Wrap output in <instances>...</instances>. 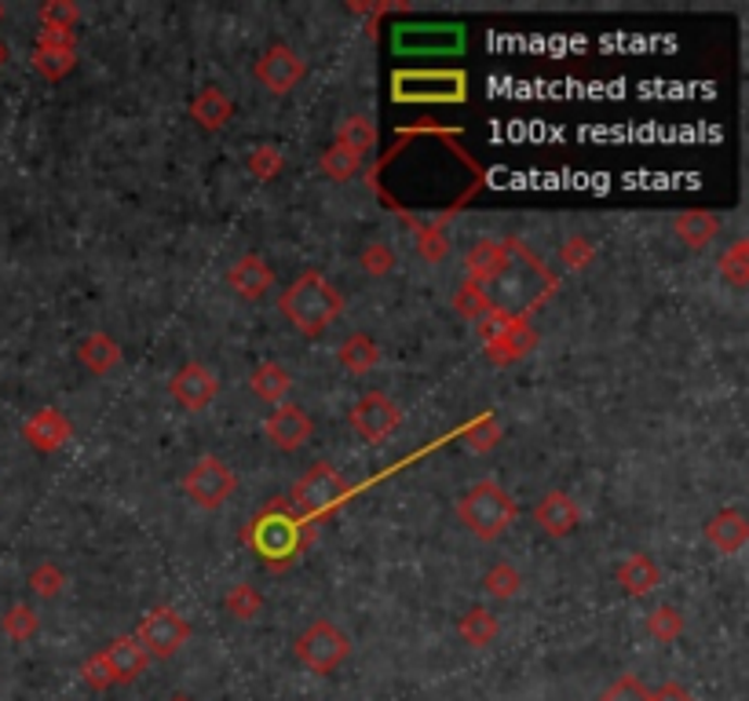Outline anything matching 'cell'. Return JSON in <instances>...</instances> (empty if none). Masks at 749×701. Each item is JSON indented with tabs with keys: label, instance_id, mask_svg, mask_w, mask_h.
Here are the masks:
<instances>
[{
	"label": "cell",
	"instance_id": "277c9868",
	"mask_svg": "<svg viewBox=\"0 0 749 701\" xmlns=\"http://www.w3.org/2000/svg\"><path fill=\"white\" fill-rule=\"evenodd\" d=\"M347 654H352V636L344 633L341 625H333V621L318 617L312 625L304 628V633L296 636L293 643V658L300 661V668H307V673H333V668H341Z\"/></svg>",
	"mask_w": 749,
	"mask_h": 701
},
{
	"label": "cell",
	"instance_id": "7c38bea8",
	"mask_svg": "<svg viewBox=\"0 0 749 701\" xmlns=\"http://www.w3.org/2000/svg\"><path fill=\"white\" fill-rule=\"evenodd\" d=\"M264 435H267V443L275 449H282V454H296V449H304L307 438L315 435V424L296 403H278L264 420Z\"/></svg>",
	"mask_w": 749,
	"mask_h": 701
},
{
	"label": "cell",
	"instance_id": "836d02e7",
	"mask_svg": "<svg viewBox=\"0 0 749 701\" xmlns=\"http://www.w3.org/2000/svg\"><path fill=\"white\" fill-rule=\"evenodd\" d=\"M454 310L461 318H468V322H479V318H486L491 315V296H486V289L483 285H475V282H465L454 289Z\"/></svg>",
	"mask_w": 749,
	"mask_h": 701
},
{
	"label": "cell",
	"instance_id": "30bf717a",
	"mask_svg": "<svg viewBox=\"0 0 749 701\" xmlns=\"http://www.w3.org/2000/svg\"><path fill=\"white\" fill-rule=\"evenodd\" d=\"M253 74L271 95H289L300 81H304V59H300L289 44H271L256 59Z\"/></svg>",
	"mask_w": 749,
	"mask_h": 701
},
{
	"label": "cell",
	"instance_id": "ba28073f",
	"mask_svg": "<svg viewBox=\"0 0 749 701\" xmlns=\"http://www.w3.org/2000/svg\"><path fill=\"white\" fill-rule=\"evenodd\" d=\"M136 639L150 658L165 661V658H176L179 650L191 643V625H187V617L176 607H154L139 621Z\"/></svg>",
	"mask_w": 749,
	"mask_h": 701
},
{
	"label": "cell",
	"instance_id": "2e32d148",
	"mask_svg": "<svg viewBox=\"0 0 749 701\" xmlns=\"http://www.w3.org/2000/svg\"><path fill=\"white\" fill-rule=\"evenodd\" d=\"M99 658H103V665L110 673V684H114V687L132 684V679L143 676L147 665H150V654L139 647L136 636H117L106 650H99Z\"/></svg>",
	"mask_w": 749,
	"mask_h": 701
},
{
	"label": "cell",
	"instance_id": "74e56055",
	"mask_svg": "<svg viewBox=\"0 0 749 701\" xmlns=\"http://www.w3.org/2000/svg\"><path fill=\"white\" fill-rule=\"evenodd\" d=\"M483 588L494 599H512V596H519V588H523V574H519L512 563H494L483 574Z\"/></svg>",
	"mask_w": 749,
	"mask_h": 701
},
{
	"label": "cell",
	"instance_id": "f1b7e54d",
	"mask_svg": "<svg viewBox=\"0 0 749 701\" xmlns=\"http://www.w3.org/2000/svg\"><path fill=\"white\" fill-rule=\"evenodd\" d=\"M318 168H322V176H329L333 183H347V179L358 176V168H363V157L352 154L347 146L333 143L322 150V157H318Z\"/></svg>",
	"mask_w": 749,
	"mask_h": 701
},
{
	"label": "cell",
	"instance_id": "1f68e13d",
	"mask_svg": "<svg viewBox=\"0 0 749 701\" xmlns=\"http://www.w3.org/2000/svg\"><path fill=\"white\" fill-rule=\"evenodd\" d=\"M716 270H721V278L732 289H742L749 285V242L746 238H738V242H732L724 248V256H721V264H716Z\"/></svg>",
	"mask_w": 749,
	"mask_h": 701
},
{
	"label": "cell",
	"instance_id": "7402d4cb",
	"mask_svg": "<svg viewBox=\"0 0 749 701\" xmlns=\"http://www.w3.org/2000/svg\"><path fill=\"white\" fill-rule=\"evenodd\" d=\"M187 110H191L194 125L205 128V132H219V128H227V125H231V117H234L231 95H227L224 88H216V85L202 88V92L191 99V106H187Z\"/></svg>",
	"mask_w": 749,
	"mask_h": 701
},
{
	"label": "cell",
	"instance_id": "83f0119b",
	"mask_svg": "<svg viewBox=\"0 0 749 701\" xmlns=\"http://www.w3.org/2000/svg\"><path fill=\"white\" fill-rule=\"evenodd\" d=\"M29 63H34V69L45 81H63L69 69L77 66V48H34Z\"/></svg>",
	"mask_w": 749,
	"mask_h": 701
},
{
	"label": "cell",
	"instance_id": "b9f144b4",
	"mask_svg": "<svg viewBox=\"0 0 749 701\" xmlns=\"http://www.w3.org/2000/svg\"><path fill=\"white\" fill-rule=\"evenodd\" d=\"M599 701H651V690L644 687V679L625 673V676H618L604 694H599Z\"/></svg>",
	"mask_w": 749,
	"mask_h": 701
},
{
	"label": "cell",
	"instance_id": "9a60e30c",
	"mask_svg": "<svg viewBox=\"0 0 749 701\" xmlns=\"http://www.w3.org/2000/svg\"><path fill=\"white\" fill-rule=\"evenodd\" d=\"M534 523L548 537H567V534H574L577 523H582V508H577V500L571 494H563V489H548V494L534 505Z\"/></svg>",
	"mask_w": 749,
	"mask_h": 701
},
{
	"label": "cell",
	"instance_id": "9c48e42d",
	"mask_svg": "<svg viewBox=\"0 0 749 701\" xmlns=\"http://www.w3.org/2000/svg\"><path fill=\"white\" fill-rule=\"evenodd\" d=\"M347 420H352V432L366 443H388L403 424V409L388 392H366L352 406Z\"/></svg>",
	"mask_w": 749,
	"mask_h": 701
},
{
	"label": "cell",
	"instance_id": "f546056e",
	"mask_svg": "<svg viewBox=\"0 0 749 701\" xmlns=\"http://www.w3.org/2000/svg\"><path fill=\"white\" fill-rule=\"evenodd\" d=\"M37 23H41V29H55V34L77 37L81 12H77V4H69V0H45V4L37 8Z\"/></svg>",
	"mask_w": 749,
	"mask_h": 701
},
{
	"label": "cell",
	"instance_id": "8d00e7d4",
	"mask_svg": "<svg viewBox=\"0 0 749 701\" xmlns=\"http://www.w3.org/2000/svg\"><path fill=\"white\" fill-rule=\"evenodd\" d=\"M26 585L34 588V596L55 599V596H63V588H66V570L59 563H52V559H45V563H37L34 570H29Z\"/></svg>",
	"mask_w": 749,
	"mask_h": 701
},
{
	"label": "cell",
	"instance_id": "ee69618b",
	"mask_svg": "<svg viewBox=\"0 0 749 701\" xmlns=\"http://www.w3.org/2000/svg\"><path fill=\"white\" fill-rule=\"evenodd\" d=\"M81 679H85V684L92 687V690L114 687V684H110V673H106V665H103V658H99V654H92V658H88L85 665H81Z\"/></svg>",
	"mask_w": 749,
	"mask_h": 701
},
{
	"label": "cell",
	"instance_id": "8fae6325",
	"mask_svg": "<svg viewBox=\"0 0 749 701\" xmlns=\"http://www.w3.org/2000/svg\"><path fill=\"white\" fill-rule=\"evenodd\" d=\"M219 392V380L205 362H183L168 380V395L176 398V406H183L187 413H202Z\"/></svg>",
	"mask_w": 749,
	"mask_h": 701
},
{
	"label": "cell",
	"instance_id": "cb8c5ba5",
	"mask_svg": "<svg viewBox=\"0 0 749 701\" xmlns=\"http://www.w3.org/2000/svg\"><path fill=\"white\" fill-rule=\"evenodd\" d=\"M249 392H253L259 403H289V392H293V373L282 362H259L253 373H249Z\"/></svg>",
	"mask_w": 749,
	"mask_h": 701
},
{
	"label": "cell",
	"instance_id": "52a82bcc",
	"mask_svg": "<svg viewBox=\"0 0 749 701\" xmlns=\"http://www.w3.org/2000/svg\"><path fill=\"white\" fill-rule=\"evenodd\" d=\"M289 497H293L300 515H326V512H333L341 500L352 497V483H347L333 464L318 460V464H312L304 475L296 479V486Z\"/></svg>",
	"mask_w": 749,
	"mask_h": 701
},
{
	"label": "cell",
	"instance_id": "e0dca14e",
	"mask_svg": "<svg viewBox=\"0 0 749 701\" xmlns=\"http://www.w3.org/2000/svg\"><path fill=\"white\" fill-rule=\"evenodd\" d=\"M227 285L242 299H264L275 289V270L259 253H245L227 270Z\"/></svg>",
	"mask_w": 749,
	"mask_h": 701
},
{
	"label": "cell",
	"instance_id": "6da1fadb",
	"mask_svg": "<svg viewBox=\"0 0 749 701\" xmlns=\"http://www.w3.org/2000/svg\"><path fill=\"white\" fill-rule=\"evenodd\" d=\"M553 293H556V275L519 238H512V253H508L505 270L486 285L491 307L512 318H531Z\"/></svg>",
	"mask_w": 749,
	"mask_h": 701
},
{
	"label": "cell",
	"instance_id": "60d3db41",
	"mask_svg": "<svg viewBox=\"0 0 749 701\" xmlns=\"http://www.w3.org/2000/svg\"><path fill=\"white\" fill-rule=\"evenodd\" d=\"M358 264H363L369 278H388L395 270V253L388 242H369L363 248V256H358Z\"/></svg>",
	"mask_w": 749,
	"mask_h": 701
},
{
	"label": "cell",
	"instance_id": "4dcf8cb0",
	"mask_svg": "<svg viewBox=\"0 0 749 701\" xmlns=\"http://www.w3.org/2000/svg\"><path fill=\"white\" fill-rule=\"evenodd\" d=\"M644 628H647V636L655 639V643H676V639L684 636V614L676 607H655L651 614H647L644 621Z\"/></svg>",
	"mask_w": 749,
	"mask_h": 701
},
{
	"label": "cell",
	"instance_id": "d4e9b609",
	"mask_svg": "<svg viewBox=\"0 0 749 701\" xmlns=\"http://www.w3.org/2000/svg\"><path fill=\"white\" fill-rule=\"evenodd\" d=\"M381 344H377L373 336H366V333H352L341 344V351H337V362H341L347 373H355V377H366V373H373L377 366H381Z\"/></svg>",
	"mask_w": 749,
	"mask_h": 701
},
{
	"label": "cell",
	"instance_id": "5bb4252c",
	"mask_svg": "<svg viewBox=\"0 0 749 701\" xmlns=\"http://www.w3.org/2000/svg\"><path fill=\"white\" fill-rule=\"evenodd\" d=\"M508 253H512V238H479L465 253V278L486 289L505 270Z\"/></svg>",
	"mask_w": 749,
	"mask_h": 701
},
{
	"label": "cell",
	"instance_id": "7a4b0ae2",
	"mask_svg": "<svg viewBox=\"0 0 749 701\" xmlns=\"http://www.w3.org/2000/svg\"><path fill=\"white\" fill-rule=\"evenodd\" d=\"M278 310L293 322L300 336H322L344 315V293L322 270H304L293 285L278 296Z\"/></svg>",
	"mask_w": 749,
	"mask_h": 701
},
{
	"label": "cell",
	"instance_id": "ab89813d",
	"mask_svg": "<svg viewBox=\"0 0 749 701\" xmlns=\"http://www.w3.org/2000/svg\"><path fill=\"white\" fill-rule=\"evenodd\" d=\"M497 438H502V420L494 413H479L472 424L465 428V443L475 449V454H486V449L497 446Z\"/></svg>",
	"mask_w": 749,
	"mask_h": 701
},
{
	"label": "cell",
	"instance_id": "7bdbcfd3",
	"mask_svg": "<svg viewBox=\"0 0 749 701\" xmlns=\"http://www.w3.org/2000/svg\"><path fill=\"white\" fill-rule=\"evenodd\" d=\"M446 253H449V242H446V234L439 227H424L421 234H417V256L428 259V264L446 259Z\"/></svg>",
	"mask_w": 749,
	"mask_h": 701
},
{
	"label": "cell",
	"instance_id": "d6a6232c",
	"mask_svg": "<svg viewBox=\"0 0 749 701\" xmlns=\"http://www.w3.org/2000/svg\"><path fill=\"white\" fill-rule=\"evenodd\" d=\"M224 610L231 614L234 621H253L259 610H264V596L256 592L249 581H238V585L227 588V596H224Z\"/></svg>",
	"mask_w": 749,
	"mask_h": 701
},
{
	"label": "cell",
	"instance_id": "ac0fdd59",
	"mask_svg": "<svg viewBox=\"0 0 749 701\" xmlns=\"http://www.w3.org/2000/svg\"><path fill=\"white\" fill-rule=\"evenodd\" d=\"M702 537L716 556H738L749 540V519L738 508H724L706 523Z\"/></svg>",
	"mask_w": 749,
	"mask_h": 701
},
{
	"label": "cell",
	"instance_id": "44dd1931",
	"mask_svg": "<svg viewBox=\"0 0 749 701\" xmlns=\"http://www.w3.org/2000/svg\"><path fill=\"white\" fill-rule=\"evenodd\" d=\"M77 362H81L92 377H106L125 362V351L110 333H88L81 344H77Z\"/></svg>",
	"mask_w": 749,
	"mask_h": 701
},
{
	"label": "cell",
	"instance_id": "681fc988",
	"mask_svg": "<svg viewBox=\"0 0 749 701\" xmlns=\"http://www.w3.org/2000/svg\"><path fill=\"white\" fill-rule=\"evenodd\" d=\"M0 18H4V4H0Z\"/></svg>",
	"mask_w": 749,
	"mask_h": 701
},
{
	"label": "cell",
	"instance_id": "7dc6e473",
	"mask_svg": "<svg viewBox=\"0 0 749 701\" xmlns=\"http://www.w3.org/2000/svg\"><path fill=\"white\" fill-rule=\"evenodd\" d=\"M4 63H8V48H4V41H0V69H4Z\"/></svg>",
	"mask_w": 749,
	"mask_h": 701
},
{
	"label": "cell",
	"instance_id": "d590c367",
	"mask_svg": "<svg viewBox=\"0 0 749 701\" xmlns=\"http://www.w3.org/2000/svg\"><path fill=\"white\" fill-rule=\"evenodd\" d=\"M37 628H41V617H37V610L26 607V603H15L4 614V621H0V633L12 639V643H26V639H34Z\"/></svg>",
	"mask_w": 749,
	"mask_h": 701
},
{
	"label": "cell",
	"instance_id": "5b68a950",
	"mask_svg": "<svg viewBox=\"0 0 749 701\" xmlns=\"http://www.w3.org/2000/svg\"><path fill=\"white\" fill-rule=\"evenodd\" d=\"M475 329L486 347V358L494 366H512L519 358L531 355L537 344L531 318H512V315H502V310H491L486 318H479Z\"/></svg>",
	"mask_w": 749,
	"mask_h": 701
},
{
	"label": "cell",
	"instance_id": "484cf974",
	"mask_svg": "<svg viewBox=\"0 0 749 701\" xmlns=\"http://www.w3.org/2000/svg\"><path fill=\"white\" fill-rule=\"evenodd\" d=\"M457 633H461V639H465L468 647L483 650V647L497 643V636H502V621H497L494 610L472 607L461 621H457Z\"/></svg>",
	"mask_w": 749,
	"mask_h": 701
},
{
	"label": "cell",
	"instance_id": "c3c4849f",
	"mask_svg": "<svg viewBox=\"0 0 749 701\" xmlns=\"http://www.w3.org/2000/svg\"><path fill=\"white\" fill-rule=\"evenodd\" d=\"M168 701H194V698H187V694H173V698H168Z\"/></svg>",
	"mask_w": 749,
	"mask_h": 701
},
{
	"label": "cell",
	"instance_id": "d6986e66",
	"mask_svg": "<svg viewBox=\"0 0 749 701\" xmlns=\"http://www.w3.org/2000/svg\"><path fill=\"white\" fill-rule=\"evenodd\" d=\"M614 581L622 585L625 596L644 599V596H651L658 585H662V566H658L647 552H633V556H625L622 563L614 566Z\"/></svg>",
	"mask_w": 749,
	"mask_h": 701
},
{
	"label": "cell",
	"instance_id": "e575fe53",
	"mask_svg": "<svg viewBox=\"0 0 749 701\" xmlns=\"http://www.w3.org/2000/svg\"><path fill=\"white\" fill-rule=\"evenodd\" d=\"M245 168H249V176L259 179V183H271V179L285 173V154L275 143H259L253 154L245 157Z\"/></svg>",
	"mask_w": 749,
	"mask_h": 701
},
{
	"label": "cell",
	"instance_id": "3957f363",
	"mask_svg": "<svg viewBox=\"0 0 749 701\" xmlns=\"http://www.w3.org/2000/svg\"><path fill=\"white\" fill-rule=\"evenodd\" d=\"M457 515L468 526V534L479 540H497L502 534H508V526L516 523L519 508L516 497L508 494L502 483L494 479H479L475 486L465 489V497L457 500Z\"/></svg>",
	"mask_w": 749,
	"mask_h": 701
},
{
	"label": "cell",
	"instance_id": "f35d334b",
	"mask_svg": "<svg viewBox=\"0 0 749 701\" xmlns=\"http://www.w3.org/2000/svg\"><path fill=\"white\" fill-rule=\"evenodd\" d=\"M559 264L567 270H585L596 264V242L585 234H571L563 238V245H559Z\"/></svg>",
	"mask_w": 749,
	"mask_h": 701
},
{
	"label": "cell",
	"instance_id": "f6af8a7d",
	"mask_svg": "<svg viewBox=\"0 0 749 701\" xmlns=\"http://www.w3.org/2000/svg\"><path fill=\"white\" fill-rule=\"evenodd\" d=\"M34 48H77L74 34H55V29H37V44Z\"/></svg>",
	"mask_w": 749,
	"mask_h": 701
},
{
	"label": "cell",
	"instance_id": "8992f818",
	"mask_svg": "<svg viewBox=\"0 0 749 701\" xmlns=\"http://www.w3.org/2000/svg\"><path fill=\"white\" fill-rule=\"evenodd\" d=\"M238 494V475L227 460L216 454H202L183 475V497L202 512H216Z\"/></svg>",
	"mask_w": 749,
	"mask_h": 701
},
{
	"label": "cell",
	"instance_id": "4316f807",
	"mask_svg": "<svg viewBox=\"0 0 749 701\" xmlns=\"http://www.w3.org/2000/svg\"><path fill=\"white\" fill-rule=\"evenodd\" d=\"M337 143L347 146V150H352V154H358V157H366L369 150L377 146V125L369 122L366 114L344 117L341 128H337Z\"/></svg>",
	"mask_w": 749,
	"mask_h": 701
},
{
	"label": "cell",
	"instance_id": "603a6c76",
	"mask_svg": "<svg viewBox=\"0 0 749 701\" xmlns=\"http://www.w3.org/2000/svg\"><path fill=\"white\" fill-rule=\"evenodd\" d=\"M253 526H256V548L267 559L289 556L296 548V523L289 515L267 512V515H259Z\"/></svg>",
	"mask_w": 749,
	"mask_h": 701
},
{
	"label": "cell",
	"instance_id": "4fadbf2b",
	"mask_svg": "<svg viewBox=\"0 0 749 701\" xmlns=\"http://www.w3.org/2000/svg\"><path fill=\"white\" fill-rule=\"evenodd\" d=\"M23 438L37 449V454H59V449L74 438V424H69V417L63 409L45 406L23 424Z\"/></svg>",
	"mask_w": 749,
	"mask_h": 701
},
{
	"label": "cell",
	"instance_id": "bcb514c9",
	"mask_svg": "<svg viewBox=\"0 0 749 701\" xmlns=\"http://www.w3.org/2000/svg\"><path fill=\"white\" fill-rule=\"evenodd\" d=\"M651 701H698V698L687 687H681V684H665L662 690H658V694H651Z\"/></svg>",
	"mask_w": 749,
	"mask_h": 701
},
{
	"label": "cell",
	"instance_id": "ffe728a7",
	"mask_svg": "<svg viewBox=\"0 0 749 701\" xmlns=\"http://www.w3.org/2000/svg\"><path fill=\"white\" fill-rule=\"evenodd\" d=\"M673 234L684 248L702 253V248L713 245V238L721 234V216L706 213V208H684V213H676L673 219Z\"/></svg>",
	"mask_w": 749,
	"mask_h": 701
}]
</instances>
